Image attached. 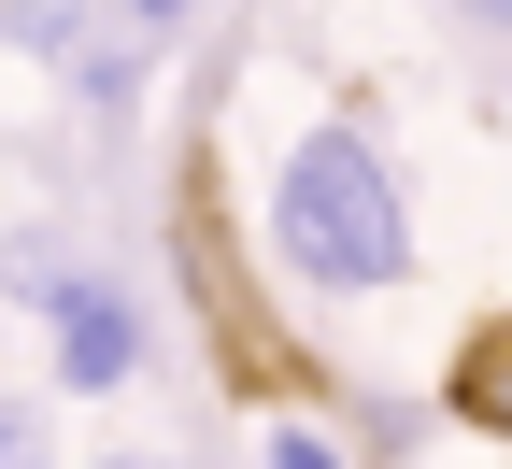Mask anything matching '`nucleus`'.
Returning a JSON list of instances; mask_svg holds the SVG:
<instances>
[{
	"label": "nucleus",
	"instance_id": "0eeeda50",
	"mask_svg": "<svg viewBox=\"0 0 512 469\" xmlns=\"http://www.w3.org/2000/svg\"><path fill=\"white\" fill-rule=\"evenodd\" d=\"M456 15H470V29H498V43H512V0H456Z\"/></svg>",
	"mask_w": 512,
	"mask_h": 469
},
{
	"label": "nucleus",
	"instance_id": "423d86ee",
	"mask_svg": "<svg viewBox=\"0 0 512 469\" xmlns=\"http://www.w3.org/2000/svg\"><path fill=\"white\" fill-rule=\"evenodd\" d=\"M0 469H57V441H43L29 398H0Z\"/></svg>",
	"mask_w": 512,
	"mask_h": 469
},
{
	"label": "nucleus",
	"instance_id": "f257e3e1",
	"mask_svg": "<svg viewBox=\"0 0 512 469\" xmlns=\"http://www.w3.org/2000/svg\"><path fill=\"white\" fill-rule=\"evenodd\" d=\"M271 256L313 285V299H384V285H413V199H399V157L370 143L356 114L328 128H299V143L271 157Z\"/></svg>",
	"mask_w": 512,
	"mask_h": 469
},
{
	"label": "nucleus",
	"instance_id": "1a4fd4ad",
	"mask_svg": "<svg viewBox=\"0 0 512 469\" xmlns=\"http://www.w3.org/2000/svg\"><path fill=\"white\" fill-rule=\"evenodd\" d=\"M100 469H157V455H100Z\"/></svg>",
	"mask_w": 512,
	"mask_h": 469
},
{
	"label": "nucleus",
	"instance_id": "6e6552de",
	"mask_svg": "<svg viewBox=\"0 0 512 469\" xmlns=\"http://www.w3.org/2000/svg\"><path fill=\"white\" fill-rule=\"evenodd\" d=\"M128 15H143V29H185V0H128Z\"/></svg>",
	"mask_w": 512,
	"mask_h": 469
},
{
	"label": "nucleus",
	"instance_id": "39448f33",
	"mask_svg": "<svg viewBox=\"0 0 512 469\" xmlns=\"http://www.w3.org/2000/svg\"><path fill=\"white\" fill-rule=\"evenodd\" d=\"M256 469H356V455H342V427H313V413H271V427H256Z\"/></svg>",
	"mask_w": 512,
	"mask_h": 469
},
{
	"label": "nucleus",
	"instance_id": "7ed1b4c3",
	"mask_svg": "<svg viewBox=\"0 0 512 469\" xmlns=\"http://www.w3.org/2000/svg\"><path fill=\"white\" fill-rule=\"evenodd\" d=\"M43 342H57V384L72 398H114L143 370V313H128L100 271H43Z\"/></svg>",
	"mask_w": 512,
	"mask_h": 469
},
{
	"label": "nucleus",
	"instance_id": "f03ea898",
	"mask_svg": "<svg viewBox=\"0 0 512 469\" xmlns=\"http://www.w3.org/2000/svg\"><path fill=\"white\" fill-rule=\"evenodd\" d=\"M0 29H15L43 72H72L86 86V114H128L143 100V15H128V0H0Z\"/></svg>",
	"mask_w": 512,
	"mask_h": 469
},
{
	"label": "nucleus",
	"instance_id": "20e7f679",
	"mask_svg": "<svg viewBox=\"0 0 512 469\" xmlns=\"http://www.w3.org/2000/svg\"><path fill=\"white\" fill-rule=\"evenodd\" d=\"M456 427H484V441L512 455V342H484V356L456 370Z\"/></svg>",
	"mask_w": 512,
	"mask_h": 469
}]
</instances>
